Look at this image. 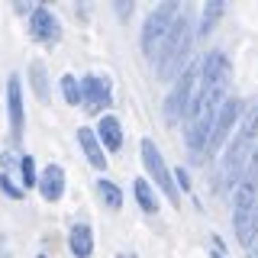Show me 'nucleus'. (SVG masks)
Here are the masks:
<instances>
[{
	"instance_id": "obj_1",
	"label": "nucleus",
	"mask_w": 258,
	"mask_h": 258,
	"mask_svg": "<svg viewBox=\"0 0 258 258\" xmlns=\"http://www.w3.org/2000/svg\"><path fill=\"white\" fill-rule=\"evenodd\" d=\"M229 78H232V64L223 52H207L204 61H200V87H197V100H194L187 119V145L194 152H200L207 145L210 126H213V116L220 110V103L226 100V91H229Z\"/></svg>"
},
{
	"instance_id": "obj_2",
	"label": "nucleus",
	"mask_w": 258,
	"mask_h": 258,
	"mask_svg": "<svg viewBox=\"0 0 258 258\" xmlns=\"http://www.w3.org/2000/svg\"><path fill=\"white\" fill-rule=\"evenodd\" d=\"M190 45H194V13L181 10L174 16L171 29L165 36V45L158 52V78L161 81H174L181 75V64L187 61Z\"/></svg>"
},
{
	"instance_id": "obj_3",
	"label": "nucleus",
	"mask_w": 258,
	"mask_h": 258,
	"mask_svg": "<svg viewBox=\"0 0 258 258\" xmlns=\"http://www.w3.org/2000/svg\"><path fill=\"white\" fill-rule=\"evenodd\" d=\"M197 87H200V61L190 64V68L174 81V91L168 94V100H165V116L168 119L187 116L194 100H197Z\"/></svg>"
},
{
	"instance_id": "obj_4",
	"label": "nucleus",
	"mask_w": 258,
	"mask_h": 258,
	"mask_svg": "<svg viewBox=\"0 0 258 258\" xmlns=\"http://www.w3.org/2000/svg\"><path fill=\"white\" fill-rule=\"evenodd\" d=\"M239 119H242V103L232 100V97H226L220 103V110H216V116H213V126H210V136H207V145H204L207 155H213V152L229 139L232 126H236Z\"/></svg>"
},
{
	"instance_id": "obj_5",
	"label": "nucleus",
	"mask_w": 258,
	"mask_h": 258,
	"mask_svg": "<svg viewBox=\"0 0 258 258\" xmlns=\"http://www.w3.org/2000/svg\"><path fill=\"white\" fill-rule=\"evenodd\" d=\"M142 165H145V171H149V177H152V181H155L158 187L165 190V197L171 200V204H181V194H177L174 181H171V171H168L165 158H161L158 145L152 142V139H142Z\"/></svg>"
},
{
	"instance_id": "obj_6",
	"label": "nucleus",
	"mask_w": 258,
	"mask_h": 258,
	"mask_svg": "<svg viewBox=\"0 0 258 258\" xmlns=\"http://www.w3.org/2000/svg\"><path fill=\"white\" fill-rule=\"evenodd\" d=\"M177 13H181V7H177V4H161L158 10L149 13L145 29H142V48H145V55H155V45L165 42V36H168V29H171V23H174Z\"/></svg>"
},
{
	"instance_id": "obj_7",
	"label": "nucleus",
	"mask_w": 258,
	"mask_h": 258,
	"mask_svg": "<svg viewBox=\"0 0 258 258\" xmlns=\"http://www.w3.org/2000/svg\"><path fill=\"white\" fill-rule=\"evenodd\" d=\"M252 152H255V142L242 139V136L232 139V149L226 152V158H223V184L236 187L242 171H245V165H248V158H252Z\"/></svg>"
},
{
	"instance_id": "obj_8",
	"label": "nucleus",
	"mask_w": 258,
	"mask_h": 258,
	"mask_svg": "<svg viewBox=\"0 0 258 258\" xmlns=\"http://www.w3.org/2000/svg\"><path fill=\"white\" fill-rule=\"evenodd\" d=\"M81 103L87 113H100L103 107H110V81L100 75H87L81 81Z\"/></svg>"
},
{
	"instance_id": "obj_9",
	"label": "nucleus",
	"mask_w": 258,
	"mask_h": 258,
	"mask_svg": "<svg viewBox=\"0 0 258 258\" xmlns=\"http://www.w3.org/2000/svg\"><path fill=\"white\" fill-rule=\"evenodd\" d=\"M29 32H32V39H39V42H45V45H52V42L61 39V26H58V20H55V13L48 10V7H36V10H32Z\"/></svg>"
},
{
	"instance_id": "obj_10",
	"label": "nucleus",
	"mask_w": 258,
	"mask_h": 258,
	"mask_svg": "<svg viewBox=\"0 0 258 258\" xmlns=\"http://www.w3.org/2000/svg\"><path fill=\"white\" fill-rule=\"evenodd\" d=\"M7 103H10V133L13 139H20L26 113H23V91H20V78L16 75H10V81H7Z\"/></svg>"
},
{
	"instance_id": "obj_11",
	"label": "nucleus",
	"mask_w": 258,
	"mask_h": 258,
	"mask_svg": "<svg viewBox=\"0 0 258 258\" xmlns=\"http://www.w3.org/2000/svg\"><path fill=\"white\" fill-rule=\"evenodd\" d=\"M36 187H39V194H42V200H48V204L61 200V194H64V168L61 165H48L45 171L39 174Z\"/></svg>"
},
{
	"instance_id": "obj_12",
	"label": "nucleus",
	"mask_w": 258,
	"mask_h": 258,
	"mask_svg": "<svg viewBox=\"0 0 258 258\" xmlns=\"http://www.w3.org/2000/svg\"><path fill=\"white\" fill-rule=\"evenodd\" d=\"M68 248L75 258H91L94 255V232L87 223H75L71 226V236H68Z\"/></svg>"
},
{
	"instance_id": "obj_13",
	"label": "nucleus",
	"mask_w": 258,
	"mask_h": 258,
	"mask_svg": "<svg viewBox=\"0 0 258 258\" xmlns=\"http://www.w3.org/2000/svg\"><path fill=\"white\" fill-rule=\"evenodd\" d=\"M97 136H100L97 142H103L110 152H119V145H123V126H119V119L113 116V113H103V116H100Z\"/></svg>"
},
{
	"instance_id": "obj_14",
	"label": "nucleus",
	"mask_w": 258,
	"mask_h": 258,
	"mask_svg": "<svg viewBox=\"0 0 258 258\" xmlns=\"http://www.w3.org/2000/svg\"><path fill=\"white\" fill-rule=\"evenodd\" d=\"M78 142H81V149H84V155L87 161H91L94 168H107V158H103V149H100V142H97V136H94V129H87V126H81L78 129Z\"/></svg>"
},
{
	"instance_id": "obj_15",
	"label": "nucleus",
	"mask_w": 258,
	"mask_h": 258,
	"mask_svg": "<svg viewBox=\"0 0 258 258\" xmlns=\"http://www.w3.org/2000/svg\"><path fill=\"white\" fill-rule=\"evenodd\" d=\"M136 200H139V207L145 210V213H158V200H155L152 184L145 181V177H136Z\"/></svg>"
},
{
	"instance_id": "obj_16",
	"label": "nucleus",
	"mask_w": 258,
	"mask_h": 258,
	"mask_svg": "<svg viewBox=\"0 0 258 258\" xmlns=\"http://www.w3.org/2000/svg\"><path fill=\"white\" fill-rule=\"evenodd\" d=\"M97 194L103 197V204H107L110 210H119V207H123V194H119V187L110 181V177H100V181H97Z\"/></svg>"
},
{
	"instance_id": "obj_17",
	"label": "nucleus",
	"mask_w": 258,
	"mask_h": 258,
	"mask_svg": "<svg viewBox=\"0 0 258 258\" xmlns=\"http://www.w3.org/2000/svg\"><path fill=\"white\" fill-rule=\"evenodd\" d=\"M223 10H226V4L223 0H210V4L204 7V16H200V32H213V26L220 23V16H223Z\"/></svg>"
},
{
	"instance_id": "obj_18",
	"label": "nucleus",
	"mask_w": 258,
	"mask_h": 258,
	"mask_svg": "<svg viewBox=\"0 0 258 258\" xmlns=\"http://www.w3.org/2000/svg\"><path fill=\"white\" fill-rule=\"evenodd\" d=\"M29 78H32V91H36L39 100H48V84H45V64L42 61H32L29 64Z\"/></svg>"
},
{
	"instance_id": "obj_19",
	"label": "nucleus",
	"mask_w": 258,
	"mask_h": 258,
	"mask_svg": "<svg viewBox=\"0 0 258 258\" xmlns=\"http://www.w3.org/2000/svg\"><path fill=\"white\" fill-rule=\"evenodd\" d=\"M239 136H242V139H248V142H255V136H258V103L245 113V116H242Z\"/></svg>"
},
{
	"instance_id": "obj_20",
	"label": "nucleus",
	"mask_w": 258,
	"mask_h": 258,
	"mask_svg": "<svg viewBox=\"0 0 258 258\" xmlns=\"http://www.w3.org/2000/svg\"><path fill=\"white\" fill-rule=\"evenodd\" d=\"M61 94H64V100H68L71 107H78V103H81V84H78L75 75H64L61 78Z\"/></svg>"
},
{
	"instance_id": "obj_21",
	"label": "nucleus",
	"mask_w": 258,
	"mask_h": 258,
	"mask_svg": "<svg viewBox=\"0 0 258 258\" xmlns=\"http://www.w3.org/2000/svg\"><path fill=\"white\" fill-rule=\"evenodd\" d=\"M20 174H23V184H26V187H36L39 174H36V158H32V155H23V161H20Z\"/></svg>"
},
{
	"instance_id": "obj_22",
	"label": "nucleus",
	"mask_w": 258,
	"mask_h": 258,
	"mask_svg": "<svg viewBox=\"0 0 258 258\" xmlns=\"http://www.w3.org/2000/svg\"><path fill=\"white\" fill-rule=\"evenodd\" d=\"M0 187H4L7 194H10V197H16V200L23 197V190H20V187H13V181H10V177H7V174H0Z\"/></svg>"
},
{
	"instance_id": "obj_23",
	"label": "nucleus",
	"mask_w": 258,
	"mask_h": 258,
	"mask_svg": "<svg viewBox=\"0 0 258 258\" xmlns=\"http://www.w3.org/2000/svg\"><path fill=\"white\" fill-rule=\"evenodd\" d=\"M116 13H119V16H123V20H126V16L133 13V4H129V7H126V4H116Z\"/></svg>"
},
{
	"instance_id": "obj_24",
	"label": "nucleus",
	"mask_w": 258,
	"mask_h": 258,
	"mask_svg": "<svg viewBox=\"0 0 258 258\" xmlns=\"http://www.w3.org/2000/svg\"><path fill=\"white\" fill-rule=\"evenodd\" d=\"M177 181H181V187H190V184H187V171H184V168H177Z\"/></svg>"
},
{
	"instance_id": "obj_25",
	"label": "nucleus",
	"mask_w": 258,
	"mask_h": 258,
	"mask_svg": "<svg viewBox=\"0 0 258 258\" xmlns=\"http://www.w3.org/2000/svg\"><path fill=\"white\" fill-rule=\"evenodd\" d=\"M119 258H136V255H133V252H129V255H119Z\"/></svg>"
},
{
	"instance_id": "obj_26",
	"label": "nucleus",
	"mask_w": 258,
	"mask_h": 258,
	"mask_svg": "<svg viewBox=\"0 0 258 258\" xmlns=\"http://www.w3.org/2000/svg\"><path fill=\"white\" fill-rule=\"evenodd\" d=\"M213 258H223V255H213Z\"/></svg>"
},
{
	"instance_id": "obj_27",
	"label": "nucleus",
	"mask_w": 258,
	"mask_h": 258,
	"mask_svg": "<svg viewBox=\"0 0 258 258\" xmlns=\"http://www.w3.org/2000/svg\"><path fill=\"white\" fill-rule=\"evenodd\" d=\"M39 258H45V255H39Z\"/></svg>"
}]
</instances>
